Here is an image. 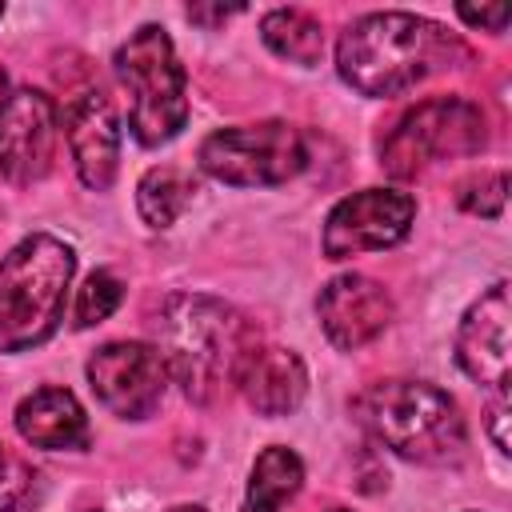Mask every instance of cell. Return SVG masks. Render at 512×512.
I'll use <instances>...</instances> for the list:
<instances>
[{
    "label": "cell",
    "mask_w": 512,
    "mask_h": 512,
    "mask_svg": "<svg viewBox=\"0 0 512 512\" xmlns=\"http://www.w3.org/2000/svg\"><path fill=\"white\" fill-rule=\"evenodd\" d=\"M152 332L168 380H176L192 404H216L228 388H236L248 352L260 344V332L244 312L204 292L168 296Z\"/></svg>",
    "instance_id": "1"
},
{
    "label": "cell",
    "mask_w": 512,
    "mask_h": 512,
    "mask_svg": "<svg viewBox=\"0 0 512 512\" xmlns=\"http://www.w3.org/2000/svg\"><path fill=\"white\" fill-rule=\"evenodd\" d=\"M460 64H468L464 40L416 12L356 16L336 40V72L360 96H400Z\"/></svg>",
    "instance_id": "2"
},
{
    "label": "cell",
    "mask_w": 512,
    "mask_h": 512,
    "mask_svg": "<svg viewBox=\"0 0 512 512\" xmlns=\"http://www.w3.org/2000/svg\"><path fill=\"white\" fill-rule=\"evenodd\" d=\"M352 416L376 444L416 464L444 468L468 452L460 404L424 380H376L352 400Z\"/></svg>",
    "instance_id": "3"
},
{
    "label": "cell",
    "mask_w": 512,
    "mask_h": 512,
    "mask_svg": "<svg viewBox=\"0 0 512 512\" xmlns=\"http://www.w3.org/2000/svg\"><path fill=\"white\" fill-rule=\"evenodd\" d=\"M72 272L76 252L48 232L24 236L0 260V352H28L56 336Z\"/></svg>",
    "instance_id": "4"
},
{
    "label": "cell",
    "mask_w": 512,
    "mask_h": 512,
    "mask_svg": "<svg viewBox=\"0 0 512 512\" xmlns=\"http://www.w3.org/2000/svg\"><path fill=\"white\" fill-rule=\"evenodd\" d=\"M116 80L132 96L128 128L136 144L160 148L188 124V84L184 68L176 60V48L160 24H140L120 48H116Z\"/></svg>",
    "instance_id": "5"
},
{
    "label": "cell",
    "mask_w": 512,
    "mask_h": 512,
    "mask_svg": "<svg viewBox=\"0 0 512 512\" xmlns=\"http://www.w3.org/2000/svg\"><path fill=\"white\" fill-rule=\"evenodd\" d=\"M488 140L484 112L464 96H432L408 108L380 144V164L396 180H412L440 160L472 156Z\"/></svg>",
    "instance_id": "6"
},
{
    "label": "cell",
    "mask_w": 512,
    "mask_h": 512,
    "mask_svg": "<svg viewBox=\"0 0 512 512\" xmlns=\"http://www.w3.org/2000/svg\"><path fill=\"white\" fill-rule=\"evenodd\" d=\"M196 164L204 176L232 188H272L304 172L308 148L296 124L256 120V124H232L212 132L200 144Z\"/></svg>",
    "instance_id": "7"
},
{
    "label": "cell",
    "mask_w": 512,
    "mask_h": 512,
    "mask_svg": "<svg viewBox=\"0 0 512 512\" xmlns=\"http://www.w3.org/2000/svg\"><path fill=\"white\" fill-rule=\"evenodd\" d=\"M416 220V200L396 188H360L344 200L324 220V256L328 260H348L360 252H384L408 236Z\"/></svg>",
    "instance_id": "8"
},
{
    "label": "cell",
    "mask_w": 512,
    "mask_h": 512,
    "mask_svg": "<svg viewBox=\"0 0 512 512\" xmlns=\"http://www.w3.org/2000/svg\"><path fill=\"white\" fill-rule=\"evenodd\" d=\"M88 384L96 400L120 420H148L168 388V368L152 344L112 340L88 360Z\"/></svg>",
    "instance_id": "9"
},
{
    "label": "cell",
    "mask_w": 512,
    "mask_h": 512,
    "mask_svg": "<svg viewBox=\"0 0 512 512\" xmlns=\"http://www.w3.org/2000/svg\"><path fill=\"white\" fill-rule=\"evenodd\" d=\"M56 156V104L40 88H20L0 112V176L16 188L36 184Z\"/></svg>",
    "instance_id": "10"
},
{
    "label": "cell",
    "mask_w": 512,
    "mask_h": 512,
    "mask_svg": "<svg viewBox=\"0 0 512 512\" xmlns=\"http://www.w3.org/2000/svg\"><path fill=\"white\" fill-rule=\"evenodd\" d=\"M316 316H320V328L332 348L356 352V348L372 344L392 324V296L372 276L344 272L320 288Z\"/></svg>",
    "instance_id": "11"
},
{
    "label": "cell",
    "mask_w": 512,
    "mask_h": 512,
    "mask_svg": "<svg viewBox=\"0 0 512 512\" xmlns=\"http://www.w3.org/2000/svg\"><path fill=\"white\" fill-rule=\"evenodd\" d=\"M508 356H512V304H508V284L496 280L464 312L456 328V360L476 384L492 392H508Z\"/></svg>",
    "instance_id": "12"
},
{
    "label": "cell",
    "mask_w": 512,
    "mask_h": 512,
    "mask_svg": "<svg viewBox=\"0 0 512 512\" xmlns=\"http://www.w3.org/2000/svg\"><path fill=\"white\" fill-rule=\"evenodd\" d=\"M64 140H68V152L76 160V176L84 180V188L92 192L112 188L116 168H120V120H116L112 100L100 88L68 104Z\"/></svg>",
    "instance_id": "13"
},
{
    "label": "cell",
    "mask_w": 512,
    "mask_h": 512,
    "mask_svg": "<svg viewBox=\"0 0 512 512\" xmlns=\"http://www.w3.org/2000/svg\"><path fill=\"white\" fill-rule=\"evenodd\" d=\"M16 432L44 452H84L92 432L80 400L68 388H36L16 404Z\"/></svg>",
    "instance_id": "14"
},
{
    "label": "cell",
    "mask_w": 512,
    "mask_h": 512,
    "mask_svg": "<svg viewBox=\"0 0 512 512\" xmlns=\"http://www.w3.org/2000/svg\"><path fill=\"white\" fill-rule=\"evenodd\" d=\"M236 388L260 416H288L304 404L308 392V368L292 348H252Z\"/></svg>",
    "instance_id": "15"
},
{
    "label": "cell",
    "mask_w": 512,
    "mask_h": 512,
    "mask_svg": "<svg viewBox=\"0 0 512 512\" xmlns=\"http://www.w3.org/2000/svg\"><path fill=\"white\" fill-rule=\"evenodd\" d=\"M304 484V464L292 448L272 444L256 456L252 476H248V496L240 504V512H280Z\"/></svg>",
    "instance_id": "16"
},
{
    "label": "cell",
    "mask_w": 512,
    "mask_h": 512,
    "mask_svg": "<svg viewBox=\"0 0 512 512\" xmlns=\"http://www.w3.org/2000/svg\"><path fill=\"white\" fill-rule=\"evenodd\" d=\"M192 200H196V176L176 164L148 168L136 184V208L148 228H172Z\"/></svg>",
    "instance_id": "17"
},
{
    "label": "cell",
    "mask_w": 512,
    "mask_h": 512,
    "mask_svg": "<svg viewBox=\"0 0 512 512\" xmlns=\"http://www.w3.org/2000/svg\"><path fill=\"white\" fill-rule=\"evenodd\" d=\"M260 36L280 60H292L300 68H312L324 56V28L304 8H272V12H264Z\"/></svg>",
    "instance_id": "18"
},
{
    "label": "cell",
    "mask_w": 512,
    "mask_h": 512,
    "mask_svg": "<svg viewBox=\"0 0 512 512\" xmlns=\"http://www.w3.org/2000/svg\"><path fill=\"white\" fill-rule=\"evenodd\" d=\"M124 300V284L108 272V268H96L80 288H76V304H72V324L76 328H92L100 320H108Z\"/></svg>",
    "instance_id": "19"
},
{
    "label": "cell",
    "mask_w": 512,
    "mask_h": 512,
    "mask_svg": "<svg viewBox=\"0 0 512 512\" xmlns=\"http://www.w3.org/2000/svg\"><path fill=\"white\" fill-rule=\"evenodd\" d=\"M504 200H508V172H488L460 188V208L484 220H496L504 212Z\"/></svg>",
    "instance_id": "20"
},
{
    "label": "cell",
    "mask_w": 512,
    "mask_h": 512,
    "mask_svg": "<svg viewBox=\"0 0 512 512\" xmlns=\"http://www.w3.org/2000/svg\"><path fill=\"white\" fill-rule=\"evenodd\" d=\"M456 16H460L464 24H472V28L504 32V24H508L512 8H508V4H492V8H468V4H460V8H456Z\"/></svg>",
    "instance_id": "21"
},
{
    "label": "cell",
    "mask_w": 512,
    "mask_h": 512,
    "mask_svg": "<svg viewBox=\"0 0 512 512\" xmlns=\"http://www.w3.org/2000/svg\"><path fill=\"white\" fill-rule=\"evenodd\" d=\"M504 424H508V392H496V400L488 404V432H492V440H496L500 452H508V432H504Z\"/></svg>",
    "instance_id": "22"
},
{
    "label": "cell",
    "mask_w": 512,
    "mask_h": 512,
    "mask_svg": "<svg viewBox=\"0 0 512 512\" xmlns=\"http://www.w3.org/2000/svg\"><path fill=\"white\" fill-rule=\"evenodd\" d=\"M236 12H244V8H240V4H232V8H204V4H192V8H188V20L212 28V24H220V20L236 16Z\"/></svg>",
    "instance_id": "23"
},
{
    "label": "cell",
    "mask_w": 512,
    "mask_h": 512,
    "mask_svg": "<svg viewBox=\"0 0 512 512\" xmlns=\"http://www.w3.org/2000/svg\"><path fill=\"white\" fill-rule=\"evenodd\" d=\"M24 492V480L8 476V456L0 452V508H16V496Z\"/></svg>",
    "instance_id": "24"
},
{
    "label": "cell",
    "mask_w": 512,
    "mask_h": 512,
    "mask_svg": "<svg viewBox=\"0 0 512 512\" xmlns=\"http://www.w3.org/2000/svg\"><path fill=\"white\" fill-rule=\"evenodd\" d=\"M12 100V84H8V72L0 68V112H4V104Z\"/></svg>",
    "instance_id": "25"
},
{
    "label": "cell",
    "mask_w": 512,
    "mask_h": 512,
    "mask_svg": "<svg viewBox=\"0 0 512 512\" xmlns=\"http://www.w3.org/2000/svg\"><path fill=\"white\" fill-rule=\"evenodd\" d=\"M168 512H208V508H200V504H180V508H168Z\"/></svg>",
    "instance_id": "26"
},
{
    "label": "cell",
    "mask_w": 512,
    "mask_h": 512,
    "mask_svg": "<svg viewBox=\"0 0 512 512\" xmlns=\"http://www.w3.org/2000/svg\"><path fill=\"white\" fill-rule=\"evenodd\" d=\"M332 512H344V508H332Z\"/></svg>",
    "instance_id": "27"
},
{
    "label": "cell",
    "mask_w": 512,
    "mask_h": 512,
    "mask_svg": "<svg viewBox=\"0 0 512 512\" xmlns=\"http://www.w3.org/2000/svg\"><path fill=\"white\" fill-rule=\"evenodd\" d=\"M0 16H4V4H0Z\"/></svg>",
    "instance_id": "28"
}]
</instances>
